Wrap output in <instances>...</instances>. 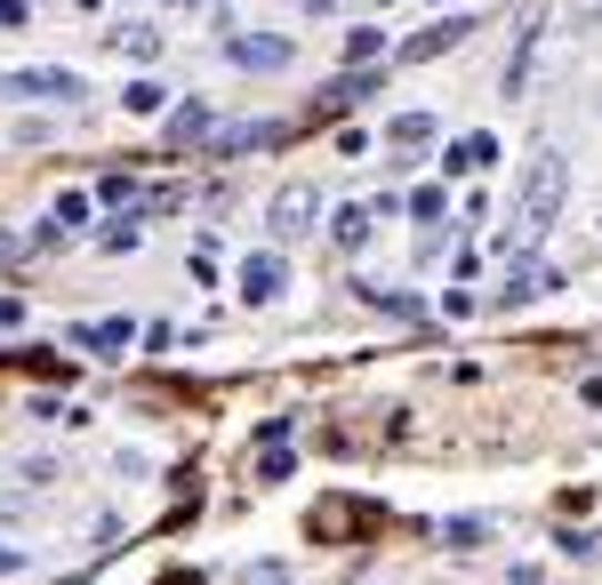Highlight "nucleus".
<instances>
[{
  "label": "nucleus",
  "mask_w": 602,
  "mask_h": 585,
  "mask_svg": "<svg viewBox=\"0 0 602 585\" xmlns=\"http://www.w3.org/2000/svg\"><path fill=\"white\" fill-rule=\"evenodd\" d=\"M242 585H289V569H242Z\"/></svg>",
  "instance_id": "nucleus-25"
},
{
  "label": "nucleus",
  "mask_w": 602,
  "mask_h": 585,
  "mask_svg": "<svg viewBox=\"0 0 602 585\" xmlns=\"http://www.w3.org/2000/svg\"><path fill=\"white\" fill-rule=\"evenodd\" d=\"M370 305H378V314H394V321H426V297H418V289H370Z\"/></svg>",
  "instance_id": "nucleus-15"
},
{
  "label": "nucleus",
  "mask_w": 602,
  "mask_h": 585,
  "mask_svg": "<svg viewBox=\"0 0 602 585\" xmlns=\"http://www.w3.org/2000/svg\"><path fill=\"white\" fill-rule=\"evenodd\" d=\"M297 9H306V17H329V9H338V0H297Z\"/></svg>",
  "instance_id": "nucleus-28"
},
{
  "label": "nucleus",
  "mask_w": 602,
  "mask_h": 585,
  "mask_svg": "<svg viewBox=\"0 0 602 585\" xmlns=\"http://www.w3.org/2000/svg\"><path fill=\"white\" fill-rule=\"evenodd\" d=\"M153 585H201V577L193 569H170V577H153Z\"/></svg>",
  "instance_id": "nucleus-27"
},
{
  "label": "nucleus",
  "mask_w": 602,
  "mask_h": 585,
  "mask_svg": "<svg viewBox=\"0 0 602 585\" xmlns=\"http://www.w3.org/2000/svg\"><path fill=\"white\" fill-rule=\"evenodd\" d=\"M121 105H129V113H161L170 96H161V81H129V89H121Z\"/></svg>",
  "instance_id": "nucleus-18"
},
{
  "label": "nucleus",
  "mask_w": 602,
  "mask_h": 585,
  "mask_svg": "<svg viewBox=\"0 0 602 585\" xmlns=\"http://www.w3.org/2000/svg\"><path fill=\"white\" fill-rule=\"evenodd\" d=\"M129 193H137V177H129V168H113V177H96V201H105V209H121Z\"/></svg>",
  "instance_id": "nucleus-21"
},
{
  "label": "nucleus",
  "mask_w": 602,
  "mask_h": 585,
  "mask_svg": "<svg viewBox=\"0 0 602 585\" xmlns=\"http://www.w3.org/2000/svg\"><path fill=\"white\" fill-rule=\"evenodd\" d=\"M378 49H386V32H378V24H361V32H346V64H370Z\"/></svg>",
  "instance_id": "nucleus-19"
},
{
  "label": "nucleus",
  "mask_w": 602,
  "mask_h": 585,
  "mask_svg": "<svg viewBox=\"0 0 602 585\" xmlns=\"http://www.w3.org/2000/svg\"><path fill=\"white\" fill-rule=\"evenodd\" d=\"M73 337H81L89 353H121V346H129L137 329H129V321H89V329H73Z\"/></svg>",
  "instance_id": "nucleus-14"
},
{
  "label": "nucleus",
  "mask_w": 602,
  "mask_h": 585,
  "mask_svg": "<svg viewBox=\"0 0 602 585\" xmlns=\"http://www.w3.org/2000/svg\"><path fill=\"white\" fill-rule=\"evenodd\" d=\"M201 136H217V105H201V96H193V105L170 121V145H201Z\"/></svg>",
  "instance_id": "nucleus-10"
},
{
  "label": "nucleus",
  "mask_w": 602,
  "mask_h": 585,
  "mask_svg": "<svg viewBox=\"0 0 602 585\" xmlns=\"http://www.w3.org/2000/svg\"><path fill=\"white\" fill-rule=\"evenodd\" d=\"M137 240H145V225H137V217H113V225H96V249H105V257L137 249Z\"/></svg>",
  "instance_id": "nucleus-16"
},
{
  "label": "nucleus",
  "mask_w": 602,
  "mask_h": 585,
  "mask_svg": "<svg viewBox=\"0 0 602 585\" xmlns=\"http://www.w3.org/2000/svg\"><path fill=\"white\" fill-rule=\"evenodd\" d=\"M562 193H571V168H562V153H539L522 177V209H514V249H539V233L554 225Z\"/></svg>",
  "instance_id": "nucleus-1"
},
{
  "label": "nucleus",
  "mask_w": 602,
  "mask_h": 585,
  "mask_svg": "<svg viewBox=\"0 0 602 585\" xmlns=\"http://www.w3.org/2000/svg\"><path fill=\"white\" fill-rule=\"evenodd\" d=\"M225 57L242 64V73H289L297 41H282V32H242V41H225Z\"/></svg>",
  "instance_id": "nucleus-5"
},
{
  "label": "nucleus",
  "mask_w": 602,
  "mask_h": 585,
  "mask_svg": "<svg viewBox=\"0 0 602 585\" xmlns=\"http://www.w3.org/2000/svg\"><path fill=\"white\" fill-rule=\"evenodd\" d=\"M442 209H450V185H418L410 193V217L418 225H442Z\"/></svg>",
  "instance_id": "nucleus-17"
},
{
  "label": "nucleus",
  "mask_w": 602,
  "mask_h": 585,
  "mask_svg": "<svg viewBox=\"0 0 602 585\" xmlns=\"http://www.w3.org/2000/svg\"><path fill=\"white\" fill-rule=\"evenodd\" d=\"M554 554H571V562H594V554H602V537H586V530H562V537H554Z\"/></svg>",
  "instance_id": "nucleus-20"
},
{
  "label": "nucleus",
  "mask_w": 602,
  "mask_h": 585,
  "mask_svg": "<svg viewBox=\"0 0 602 585\" xmlns=\"http://www.w3.org/2000/svg\"><path fill=\"white\" fill-rule=\"evenodd\" d=\"M466 32H475V17H450V24H426L418 41H401V64H426V57H442V49H458Z\"/></svg>",
  "instance_id": "nucleus-8"
},
{
  "label": "nucleus",
  "mask_w": 602,
  "mask_h": 585,
  "mask_svg": "<svg viewBox=\"0 0 602 585\" xmlns=\"http://www.w3.org/2000/svg\"><path fill=\"white\" fill-rule=\"evenodd\" d=\"M490 161H498V136H458L442 153V177H466V168H490Z\"/></svg>",
  "instance_id": "nucleus-9"
},
{
  "label": "nucleus",
  "mask_w": 602,
  "mask_h": 585,
  "mask_svg": "<svg viewBox=\"0 0 602 585\" xmlns=\"http://www.w3.org/2000/svg\"><path fill=\"white\" fill-rule=\"evenodd\" d=\"M370 233H378V209H370V201H346V209L338 217H329V249H370Z\"/></svg>",
  "instance_id": "nucleus-7"
},
{
  "label": "nucleus",
  "mask_w": 602,
  "mask_h": 585,
  "mask_svg": "<svg viewBox=\"0 0 602 585\" xmlns=\"http://www.w3.org/2000/svg\"><path fill=\"white\" fill-rule=\"evenodd\" d=\"M0 96H9V105H24V96H49V105H81L89 81L73 73V64H24V73H0Z\"/></svg>",
  "instance_id": "nucleus-2"
},
{
  "label": "nucleus",
  "mask_w": 602,
  "mask_h": 585,
  "mask_svg": "<svg viewBox=\"0 0 602 585\" xmlns=\"http://www.w3.org/2000/svg\"><path fill=\"white\" fill-rule=\"evenodd\" d=\"M113 49L137 57V64H153V57H161V32H153V24H113Z\"/></svg>",
  "instance_id": "nucleus-12"
},
{
  "label": "nucleus",
  "mask_w": 602,
  "mask_h": 585,
  "mask_svg": "<svg viewBox=\"0 0 602 585\" xmlns=\"http://www.w3.org/2000/svg\"><path fill=\"white\" fill-rule=\"evenodd\" d=\"M361 530H378V505H370V497H322V505L306 513V537H322V545H346V537H361Z\"/></svg>",
  "instance_id": "nucleus-3"
},
{
  "label": "nucleus",
  "mask_w": 602,
  "mask_h": 585,
  "mask_svg": "<svg viewBox=\"0 0 602 585\" xmlns=\"http://www.w3.org/2000/svg\"><path fill=\"white\" fill-rule=\"evenodd\" d=\"M433 129H442L433 113H394V121H386V145H401V153H410V145H433Z\"/></svg>",
  "instance_id": "nucleus-11"
},
{
  "label": "nucleus",
  "mask_w": 602,
  "mask_h": 585,
  "mask_svg": "<svg viewBox=\"0 0 602 585\" xmlns=\"http://www.w3.org/2000/svg\"><path fill=\"white\" fill-rule=\"evenodd\" d=\"M249 145H282V129H274V121H242V129L217 136V153H249Z\"/></svg>",
  "instance_id": "nucleus-13"
},
{
  "label": "nucleus",
  "mask_w": 602,
  "mask_h": 585,
  "mask_svg": "<svg viewBox=\"0 0 602 585\" xmlns=\"http://www.w3.org/2000/svg\"><path fill=\"white\" fill-rule=\"evenodd\" d=\"M49 217H57V225H64V233H73V225H81V217H89V193H57V209H49Z\"/></svg>",
  "instance_id": "nucleus-22"
},
{
  "label": "nucleus",
  "mask_w": 602,
  "mask_h": 585,
  "mask_svg": "<svg viewBox=\"0 0 602 585\" xmlns=\"http://www.w3.org/2000/svg\"><path fill=\"white\" fill-rule=\"evenodd\" d=\"M482 537H490L482 522H442V545H482Z\"/></svg>",
  "instance_id": "nucleus-23"
},
{
  "label": "nucleus",
  "mask_w": 602,
  "mask_h": 585,
  "mask_svg": "<svg viewBox=\"0 0 602 585\" xmlns=\"http://www.w3.org/2000/svg\"><path fill=\"white\" fill-rule=\"evenodd\" d=\"M282 473H289V450H282V441H274V450L257 458V481H282Z\"/></svg>",
  "instance_id": "nucleus-24"
},
{
  "label": "nucleus",
  "mask_w": 602,
  "mask_h": 585,
  "mask_svg": "<svg viewBox=\"0 0 602 585\" xmlns=\"http://www.w3.org/2000/svg\"><path fill=\"white\" fill-rule=\"evenodd\" d=\"M314 217H322V185L289 177V185L274 193V209H265V233H274V240H297V233H306Z\"/></svg>",
  "instance_id": "nucleus-4"
},
{
  "label": "nucleus",
  "mask_w": 602,
  "mask_h": 585,
  "mask_svg": "<svg viewBox=\"0 0 602 585\" xmlns=\"http://www.w3.org/2000/svg\"><path fill=\"white\" fill-rule=\"evenodd\" d=\"M282 281H289V265H282V249H265V257H249V265H242V305H274V297H282Z\"/></svg>",
  "instance_id": "nucleus-6"
},
{
  "label": "nucleus",
  "mask_w": 602,
  "mask_h": 585,
  "mask_svg": "<svg viewBox=\"0 0 602 585\" xmlns=\"http://www.w3.org/2000/svg\"><path fill=\"white\" fill-rule=\"evenodd\" d=\"M0 577H24V554H17V545H0Z\"/></svg>",
  "instance_id": "nucleus-26"
}]
</instances>
